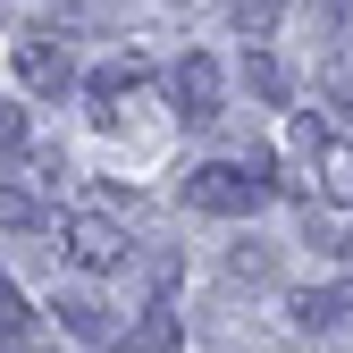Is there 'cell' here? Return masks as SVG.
Returning a JSON list of instances; mask_svg holds the SVG:
<instances>
[{"instance_id": "2", "label": "cell", "mask_w": 353, "mask_h": 353, "mask_svg": "<svg viewBox=\"0 0 353 353\" xmlns=\"http://www.w3.org/2000/svg\"><path fill=\"white\" fill-rule=\"evenodd\" d=\"M51 236H59V252L76 261V270H118V261H126V228L110 210H59Z\"/></svg>"}, {"instance_id": "11", "label": "cell", "mask_w": 353, "mask_h": 353, "mask_svg": "<svg viewBox=\"0 0 353 353\" xmlns=\"http://www.w3.org/2000/svg\"><path fill=\"white\" fill-rule=\"evenodd\" d=\"M328 135H336V126H328L320 110H294V118H286V152H294V160H312Z\"/></svg>"}, {"instance_id": "13", "label": "cell", "mask_w": 353, "mask_h": 353, "mask_svg": "<svg viewBox=\"0 0 353 353\" xmlns=\"http://www.w3.org/2000/svg\"><path fill=\"white\" fill-rule=\"evenodd\" d=\"M312 252H336V261H353V228H345V219H328V210H312Z\"/></svg>"}, {"instance_id": "15", "label": "cell", "mask_w": 353, "mask_h": 353, "mask_svg": "<svg viewBox=\"0 0 353 353\" xmlns=\"http://www.w3.org/2000/svg\"><path fill=\"white\" fill-rule=\"evenodd\" d=\"M0 353H17V345H9V336H0Z\"/></svg>"}, {"instance_id": "16", "label": "cell", "mask_w": 353, "mask_h": 353, "mask_svg": "<svg viewBox=\"0 0 353 353\" xmlns=\"http://www.w3.org/2000/svg\"><path fill=\"white\" fill-rule=\"evenodd\" d=\"M0 110H9V101H0Z\"/></svg>"}, {"instance_id": "8", "label": "cell", "mask_w": 353, "mask_h": 353, "mask_svg": "<svg viewBox=\"0 0 353 353\" xmlns=\"http://www.w3.org/2000/svg\"><path fill=\"white\" fill-rule=\"evenodd\" d=\"M118 345H126V353H185V336H176V312H168V303H152V312L126 328Z\"/></svg>"}, {"instance_id": "4", "label": "cell", "mask_w": 353, "mask_h": 353, "mask_svg": "<svg viewBox=\"0 0 353 353\" xmlns=\"http://www.w3.org/2000/svg\"><path fill=\"white\" fill-rule=\"evenodd\" d=\"M17 84L42 93V101H59L68 84H76V51H68L59 34H17Z\"/></svg>"}, {"instance_id": "5", "label": "cell", "mask_w": 353, "mask_h": 353, "mask_svg": "<svg viewBox=\"0 0 353 353\" xmlns=\"http://www.w3.org/2000/svg\"><path fill=\"white\" fill-rule=\"evenodd\" d=\"M152 68L135 59V51H118V59H101L93 68V84H84V110H93V126H118L126 118V101H135V84H143Z\"/></svg>"}, {"instance_id": "1", "label": "cell", "mask_w": 353, "mask_h": 353, "mask_svg": "<svg viewBox=\"0 0 353 353\" xmlns=\"http://www.w3.org/2000/svg\"><path fill=\"white\" fill-rule=\"evenodd\" d=\"M270 176H278V160L261 152V160H194L185 168V210H202V219H252L261 202H270Z\"/></svg>"}, {"instance_id": "7", "label": "cell", "mask_w": 353, "mask_h": 353, "mask_svg": "<svg viewBox=\"0 0 353 353\" xmlns=\"http://www.w3.org/2000/svg\"><path fill=\"white\" fill-rule=\"evenodd\" d=\"M312 194H328L336 210L353 202V135H328V143L312 152Z\"/></svg>"}, {"instance_id": "3", "label": "cell", "mask_w": 353, "mask_h": 353, "mask_svg": "<svg viewBox=\"0 0 353 353\" xmlns=\"http://www.w3.org/2000/svg\"><path fill=\"white\" fill-rule=\"evenodd\" d=\"M219 93H228V76H219L210 51H185V59L168 68V101H176L185 126H210V118H219Z\"/></svg>"}, {"instance_id": "10", "label": "cell", "mask_w": 353, "mask_h": 353, "mask_svg": "<svg viewBox=\"0 0 353 353\" xmlns=\"http://www.w3.org/2000/svg\"><path fill=\"white\" fill-rule=\"evenodd\" d=\"M228 17H236V34H244V42H270V34H278V17H286V0H228Z\"/></svg>"}, {"instance_id": "12", "label": "cell", "mask_w": 353, "mask_h": 353, "mask_svg": "<svg viewBox=\"0 0 353 353\" xmlns=\"http://www.w3.org/2000/svg\"><path fill=\"white\" fill-rule=\"evenodd\" d=\"M244 84H252V93H261V101H286V68H278L270 51H261V42H252V51H244Z\"/></svg>"}, {"instance_id": "14", "label": "cell", "mask_w": 353, "mask_h": 353, "mask_svg": "<svg viewBox=\"0 0 353 353\" xmlns=\"http://www.w3.org/2000/svg\"><path fill=\"white\" fill-rule=\"evenodd\" d=\"M0 336H34V312H26V294L0 278Z\"/></svg>"}, {"instance_id": "6", "label": "cell", "mask_w": 353, "mask_h": 353, "mask_svg": "<svg viewBox=\"0 0 353 353\" xmlns=\"http://www.w3.org/2000/svg\"><path fill=\"white\" fill-rule=\"evenodd\" d=\"M286 312H294V328H345L353 320V286H303V294H286Z\"/></svg>"}, {"instance_id": "9", "label": "cell", "mask_w": 353, "mask_h": 353, "mask_svg": "<svg viewBox=\"0 0 353 353\" xmlns=\"http://www.w3.org/2000/svg\"><path fill=\"white\" fill-rule=\"evenodd\" d=\"M59 320H68V336H84V345H118V328L101 320V303H93V294H68V303H59Z\"/></svg>"}]
</instances>
